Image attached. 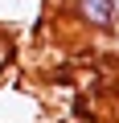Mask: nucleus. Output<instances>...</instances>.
Returning a JSON list of instances; mask_svg holds the SVG:
<instances>
[{
  "label": "nucleus",
  "mask_w": 119,
  "mask_h": 123,
  "mask_svg": "<svg viewBox=\"0 0 119 123\" xmlns=\"http://www.w3.org/2000/svg\"><path fill=\"white\" fill-rule=\"evenodd\" d=\"M0 123H53V107L29 78H0Z\"/></svg>",
  "instance_id": "f257e3e1"
},
{
  "label": "nucleus",
  "mask_w": 119,
  "mask_h": 123,
  "mask_svg": "<svg viewBox=\"0 0 119 123\" xmlns=\"http://www.w3.org/2000/svg\"><path fill=\"white\" fill-rule=\"evenodd\" d=\"M66 25L86 37H115L119 33V0H62Z\"/></svg>",
  "instance_id": "f03ea898"
},
{
  "label": "nucleus",
  "mask_w": 119,
  "mask_h": 123,
  "mask_svg": "<svg viewBox=\"0 0 119 123\" xmlns=\"http://www.w3.org/2000/svg\"><path fill=\"white\" fill-rule=\"evenodd\" d=\"M41 4L45 0H0V29L8 37L21 29H33L41 21Z\"/></svg>",
  "instance_id": "7ed1b4c3"
},
{
  "label": "nucleus",
  "mask_w": 119,
  "mask_h": 123,
  "mask_svg": "<svg viewBox=\"0 0 119 123\" xmlns=\"http://www.w3.org/2000/svg\"><path fill=\"white\" fill-rule=\"evenodd\" d=\"M8 70H13V37L0 29V78H8Z\"/></svg>",
  "instance_id": "20e7f679"
}]
</instances>
